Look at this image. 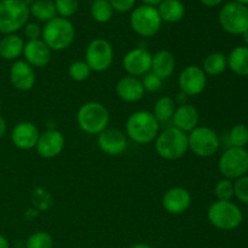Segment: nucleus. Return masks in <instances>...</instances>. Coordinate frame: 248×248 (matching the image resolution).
<instances>
[{"instance_id":"nucleus-25","label":"nucleus","mask_w":248,"mask_h":248,"mask_svg":"<svg viewBox=\"0 0 248 248\" xmlns=\"http://www.w3.org/2000/svg\"><path fill=\"white\" fill-rule=\"evenodd\" d=\"M228 68L239 77H248V46H236L227 56Z\"/></svg>"},{"instance_id":"nucleus-47","label":"nucleus","mask_w":248,"mask_h":248,"mask_svg":"<svg viewBox=\"0 0 248 248\" xmlns=\"http://www.w3.org/2000/svg\"><path fill=\"white\" fill-rule=\"evenodd\" d=\"M232 1L235 2H239V4H242V5H248V0H232Z\"/></svg>"},{"instance_id":"nucleus-8","label":"nucleus","mask_w":248,"mask_h":248,"mask_svg":"<svg viewBox=\"0 0 248 248\" xmlns=\"http://www.w3.org/2000/svg\"><path fill=\"white\" fill-rule=\"evenodd\" d=\"M218 169L224 178L236 181L248 173V152L246 148L229 147L219 157Z\"/></svg>"},{"instance_id":"nucleus-6","label":"nucleus","mask_w":248,"mask_h":248,"mask_svg":"<svg viewBox=\"0 0 248 248\" xmlns=\"http://www.w3.org/2000/svg\"><path fill=\"white\" fill-rule=\"evenodd\" d=\"M31 12L23 0H0V33L16 34L28 23Z\"/></svg>"},{"instance_id":"nucleus-33","label":"nucleus","mask_w":248,"mask_h":248,"mask_svg":"<svg viewBox=\"0 0 248 248\" xmlns=\"http://www.w3.org/2000/svg\"><path fill=\"white\" fill-rule=\"evenodd\" d=\"M53 2L57 15L63 18L69 19L79 9V0H53Z\"/></svg>"},{"instance_id":"nucleus-46","label":"nucleus","mask_w":248,"mask_h":248,"mask_svg":"<svg viewBox=\"0 0 248 248\" xmlns=\"http://www.w3.org/2000/svg\"><path fill=\"white\" fill-rule=\"evenodd\" d=\"M242 39H244L245 46H248V31H245V33L242 34Z\"/></svg>"},{"instance_id":"nucleus-41","label":"nucleus","mask_w":248,"mask_h":248,"mask_svg":"<svg viewBox=\"0 0 248 248\" xmlns=\"http://www.w3.org/2000/svg\"><path fill=\"white\" fill-rule=\"evenodd\" d=\"M201 4L206 7H217L222 4L224 0H200Z\"/></svg>"},{"instance_id":"nucleus-24","label":"nucleus","mask_w":248,"mask_h":248,"mask_svg":"<svg viewBox=\"0 0 248 248\" xmlns=\"http://www.w3.org/2000/svg\"><path fill=\"white\" fill-rule=\"evenodd\" d=\"M162 22L177 23L186 16V5L181 0H162L156 7Z\"/></svg>"},{"instance_id":"nucleus-43","label":"nucleus","mask_w":248,"mask_h":248,"mask_svg":"<svg viewBox=\"0 0 248 248\" xmlns=\"http://www.w3.org/2000/svg\"><path fill=\"white\" fill-rule=\"evenodd\" d=\"M143 4L144 5H149V6H154V7H157L159 6L160 2L162 1V0H142Z\"/></svg>"},{"instance_id":"nucleus-12","label":"nucleus","mask_w":248,"mask_h":248,"mask_svg":"<svg viewBox=\"0 0 248 248\" xmlns=\"http://www.w3.org/2000/svg\"><path fill=\"white\" fill-rule=\"evenodd\" d=\"M178 86L181 92L188 97H196L205 91L207 86V75L199 65H186L178 77Z\"/></svg>"},{"instance_id":"nucleus-19","label":"nucleus","mask_w":248,"mask_h":248,"mask_svg":"<svg viewBox=\"0 0 248 248\" xmlns=\"http://www.w3.org/2000/svg\"><path fill=\"white\" fill-rule=\"evenodd\" d=\"M39 136H40V132L33 123L22 121L12 128L11 140L17 149L31 150L35 148Z\"/></svg>"},{"instance_id":"nucleus-30","label":"nucleus","mask_w":248,"mask_h":248,"mask_svg":"<svg viewBox=\"0 0 248 248\" xmlns=\"http://www.w3.org/2000/svg\"><path fill=\"white\" fill-rule=\"evenodd\" d=\"M229 147L246 148L248 144V126L245 124H237L228 133Z\"/></svg>"},{"instance_id":"nucleus-49","label":"nucleus","mask_w":248,"mask_h":248,"mask_svg":"<svg viewBox=\"0 0 248 248\" xmlns=\"http://www.w3.org/2000/svg\"><path fill=\"white\" fill-rule=\"evenodd\" d=\"M0 109H1V104H0Z\"/></svg>"},{"instance_id":"nucleus-17","label":"nucleus","mask_w":248,"mask_h":248,"mask_svg":"<svg viewBox=\"0 0 248 248\" xmlns=\"http://www.w3.org/2000/svg\"><path fill=\"white\" fill-rule=\"evenodd\" d=\"M10 81L18 91H31L36 82L35 70L24 60L15 61L10 68Z\"/></svg>"},{"instance_id":"nucleus-13","label":"nucleus","mask_w":248,"mask_h":248,"mask_svg":"<svg viewBox=\"0 0 248 248\" xmlns=\"http://www.w3.org/2000/svg\"><path fill=\"white\" fill-rule=\"evenodd\" d=\"M153 55L144 47H135L128 51L123 60V67L127 75L140 78L152 69Z\"/></svg>"},{"instance_id":"nucleus-32","label":"nucleus","mask_w":248,"mask_h":248,"mask_svg":"<svg viewBox=\"0 0 248 248\" xmlns=\"http://www.w3.org/2000/svg\"><path fill=\"white\" fill-rule=\"evenodd\" d=\"M53 239L48 232H35L27 239L26 248H52Z\"/></svg>"},{"instance_id":"nucleus-36","label":"nucleus","mask_w":248,"mask_h":248,"mask_svg":"<svg viewBox=\"0 0 248 248\" xmlns=\"http://www.w3.org/2000/svg\"><path fill=\"white\" fill-rule=\"evenodd\" d=\"M142 85L143 89L145 92H149V93H155V92L160 91L162 87V80L159 77L154 74V73L149 72L145 75H143L142 79Z\"/></svg>"},{"instance_id":"nucleus-44","label":"nucleus","mask_w":248,"mask_h":248,"mask_svg":"<svg viewBox=\"0 0 248 248\" xmlns=\"http://www.w3.org/2000/svg\"><path fill=\"white\" fill-rule=\"evenodd\" d=\"M0 248H10V244L7 239L2 235H0Z\"/></svg>"},{"instance_id":"nucleus-14","label":"nucleus","mask_w":248,"mask_h":248,"mask_svg":"<svg viewBox=\"0 0 248 248\" xmlns=\"http://www.w3.org/2000/svg\"><path fill=\"white\" fill-rule=\"evenodd\" d=\"M97 145L104 154L119 156L127 149L128 138L126 133L119 128L108 127L97 136Z\"/></svg>"},{"instance_id":"nucleus-16","label":"nucleus","mask_w":248,"mask_h":248,"mask_svg":"<svg viewBox=\"0 0 248 248\" xmlns=\"http://www.w3.org/2000/svg\"><path fill=\"white\" fill-rule=\"evenodd\" d=\"M65 138L61 131L47 130L40 133L35 149L43 159H53L63 152Z\"/></svg>"},{"instance_id":"nucleus-4","label":"nucleus","mask_w":248,"mask_h":248,"mask_svg":"<svg viewBox=\"0 0 248 248\" xmlns=\"http://www.w3.org/2000/svg\"><path fill=\"white\" fill-rule=\"evenodd\" d=\"M77 123L80 130L91 136H98L109 127L110 114L99 102L90 101L82 104L77 113Z\"/></svg>"},{"instance_id":"nucleus-23","label":"nucleus","mask_w":248,"mask_h":248,"mask_svg":"<svg viewBox=\"0 0 248 248\" xmlns=\"http://www.w3.org/2000/svg\"><path fill=\"white\" fill-rule=\"evenodd\" d=\"M24 40L17 34H7L0 38V57L5 61H17L23 55Z\"/></svg>"},{"instance_id":"nucleus-21","label":"nucleus","mask_w":248,"mask_h":248,"mask_svg":"<svg viewBox=\"0 0 248 248\" xmlns=\"http://www.w3.org/2000/svg\"><path fill=\"white\" fill-rule=\"evenodd\" d=\"M171 120L173 124L172 126L183 132L189 133L199 126L200 113L193 104H182V106L177 107Z\"/></svg>"},{"instance_id":"nucleus-20","label":"nucleus","mask_w":248,"mask_h":248,"mask_svg":"<svg viewBox=\"0 0 248 248\" xmlns=\"http://www.w3.org/2000/svg\"><path fill=\"white\" fill-rule=\"evenodd\" d=\"M115 91L119 98L121 101L126 102V103L140 102L145 94V91L142 85V80L140 78L130 77V75L121 78L116 82Z\"/></svg>"},{"instance_id":"nucleus-31","label":"nucleus","mask_w":248,"mask_h":248,"mask_svg":"<svg viewBox=\"0 0 248 248\" xmlns=\"http://www.w3.org/2000/svg\"><path fill=\"white\" fill-rule=\"evenodd\" d=\"M92 70L87 65L85 61H75V62L70 63L69 68H68V74L69 78L75 82H84L91 75Z\"/></svg>"},{"instance_id":"nucleus-45","label":"nucleus","mask_w":248,"mask_h":248,"mask_svg":"<svg viewBox=\"0 0 248 248\" xmlns=\"http://www.w3.org/2000/svg\"><path fill=\"white\" fill-rule=\"evenodd\" d=\"M131 248H152V247L147 244H136V245H133Z\"/></svg>"},{"instance_id":"nucleus-29","label":"nucleus","mask_w":248,"mask_h":248,"mask_svg":"<svg viewBox=\"0 0 248 248\" xmlns=\"http://www.w3.org/2000/svg\"><path fill=\"white\" fill-rule=\"evenodd\" d=\"M91 17L97 23H108L114 16V10L108 0H94L91 4Z\"/></svg>"},{"instance_id":"nucleus-34","label":"nucleus","mask_w":248,"mask_h":248,"mask_svg":"<svg viewBox=\"0 0 248 248\" xmlns=\"http://www.w3.org/2000/svg\"><path fill=\"white\" fill-rule=\"evenodd\" d=\"M215 195L217 200L232 201L234 198V182L227 178L218 181L215 186Z\"/></svg>"},{"instance_id":"nucleus-5","label":"nucleus","mask_w":248,"mask_h":248,"mask_svg":"<svg viewBox=\"0 0 248 248\" xmlns=\"http://www.w3.org/2000/svg\"><path fill=\"white\" fill-rule=\"evenodd\" d=\"M207 218L211 225L222 232L237 229L244 220L241 208L232 201L216 200L207 211Z\"/></svg>"},{"instance_id":"nucleus-48","label":"nucleus","mask_w":248,"mask_h":248,"mask_svg":"<svg viewBox=\"0 0 248 248\" xmlns=\"http://www.w3.org/2000/svg\"><path fill=\"white\" fill-rule=\"evenodd\" d=\"M23 1H24V2H26V4H27V5H28V6H31V4H33V2H34V1H35V0H23Z\"/></svg>"},{"instance_id":"nucleus-42","label":"nucleus","mask_w":248,"mask_h":248,"mask_svg":"<svg viewBox=\"0 0 248 248\" xmlns=\"http://www.w3.org/2000/svg\"><path fill=\"white\" fill-rule=\"evenodd\" d=\"M7 131V123L2 116H0V138L4 137L6 135Z\"/></svg>"},{"instance_id":"nucleus-37","label":"nucleus","mask_w":248,"mask_h":248,"mask_svg":"<svg viewBox=\"0 0 248 248\" xmlns=\"http://www.w3.org/2000/svg\"><path fill=\"white\" fill-rule=\"evenodd\" d=\"M33 200L39 210H45V208H47L48 205L51 203L50 195H48L47 191L44 190V189H36V190L34 191Z\"/></svg>"},{"instance_id":"nucleus-40","label":"nucleus","mask_w":248,"mask_h":248,"mask_svg":"<svg viewBox=\"0 0 248 248\" xmlns=\"http://www.w3.org/2000/svg\"><path fill=\"white\" fill-rule=\"evenodd\" d=\"M188 98H189V97L186 96V93H183V92L179 91L178 93L176 94V98H174V102H176V104H178V106H182V104H186V103H188Z\"/></svg>"},{"instance_id":"nucleus-39","label":"nucleus","mask_w":248,"mask_h":248,"mask_svg":"<svg viewBox=\"0 0 248 248\" xmlns=\"http://www.w3.org/2000/svg\"><path fill=\"white\" fill-rule=\"evenodd\" d=\"M23 31L28 40H36V39H41L43 28L38 23H35V22H28L23 27Z\"/></svg>"},{"instance_id":"nucleus-10","label":"nucleus","mask_w":248,"mask_h":248,"mask_svg":"<svg viewBox=\"0 0 248 248\" xmlns=\"http://www.w3.org/2000/svg\"><path fill=\"white\" fill-rule=\"evenodd\" d=\"M219 24L232 35H242L248 31V7L239 2L230 1L220 9Z\"/></svg>"},{"instance_id":"nucleus-35","label":"nucleus","mask_w":248,"mask_h":248,"mask_svg":"<svg viewBox=\"0 0 248 248\" xmlns=\"http://www.w3.org/2000/svg\"><path fill=\"white\" fill-rule=\"evenodd\" d=\"M234 196L245 205H248V174L234 182Z\"/></svg>"},{"instance_id":"nucleus-38","label":"nucleus","mask_w":248,"mask_h":248,"mask_svg":"<svg viewBox=\"0 0 248 248\" xmlns=\"http://www.w3.org/2000/svg\"><path fill=\"white\" fill-rule=\"evenodd\" d=\"M108 1L114 11L121 12V14L132 11L136 5V0H108Z\"/></svg>"},{"instance_id":"nucleus-3","label":"nucleus","mask_w":248,"mask_h":248,"mask_svg":"<svg viewBox=\"0 0 248 248\" xmlns=\"http://www.w3.org/2000/svg\"><path fill=\"white\" fill-rule=\"evenodd\" d=\"M75 39V27L70 19L55 17L46 22L43 27L41 40L51 48V51H64L70 47Z\"/></svg>"},{"instance_id":"nucleus-28","label":"nucleus","mask_w":248,"mask_h":248,"mask_svg":"<svg viewBox=\"0 0 248 248\" xmlns=\"http://www.w3.org/2000/svg\"><path fill=\"white\" fill-rule=\"evenodd\" d=\"M176 108L177 104L172 97L162 96L155 102L152 113L159 123H166V121L171 120Z\"/></svg>"},{"instance_id":"nucleus-11","label":"nucleus","mask_w":248,"mask_h":248,"mask_svg":"<svg viewBox=\"0 0 248 248\" xmlns=\"http://www.w3.org/2000/svg\"><path fill=\"white\" fill-rule=\"evenodd\" d=\"M85 62L94 73H103L111 67L114 61V48L103 38L93 39L85 50Z\"/></svg>"},{"instance_id":"nucleus-27","label":"nucleus","mask_w":248,"mask_h":248,"mask_svg":"<svg viewBox=\"0 0 248 248\" xmlns=\"http://www.w3.org/2000/svg\"><path fill=\"white\" fill-rule=\"evenodd\" d=\"M31 16L41 22H48L57 17L56 12L55 2L53 0H35L33 4L29 6Z\"/></svg>"},{"instance_id":"nucleus-2","label":"nucleus","mask_w":248,"mask_h":248,"mask_svg":"<svg viewBox=\"0 0 248 248\" xmlns=\"http://www.w3.org/2000/svg\"><path fill=\"white\" fill-rule=\"evenodd\" d=\"M154 142L157 155L169 161L181 159L189 150L188 133L178 130L174 126L161 131Z\"/></svg>"},{"instance_id":"nucleus-26","label":"nucleus","mask_w":248,"mask_h":248,"mask_svg":"<svg viewBox=\"0 0 248 248\" xmlns=\"http://www.w3.org/2000/svg\"><path fill=\"white\" fill-rule=\"evenodd\" d=\"M202 70L207 77H218L228 68L227 55L223 52H212L206 56L202 63Z\"/></svg>"},{"instance_id":"nucleus-9","label":"nucleus","mask_w":248,"mask_h":248,"mask_svg":"<svg viewBox=\"0 0 248 248\" xmlns=\"http://www.w3.org/2000/svg\"><path fill=\"white\" fill-rule=\"evenodd\" d=\"M189 150L199 157H211L218 152L220 145L219 136L207 126H198L188 133Z\"/></svg>"},{"instance_id":"nucleus-1","label":"nucleus","mask_w":248,"mask_h":248,"mask_svg":"<svg viewBox=\"0 0 248 248\" xmlns=\"http://www.w3.org/2000/svg\"><path fill=\"white\" fill-rule=\"evenodd\" d=\"M125 133L136 144H149L160 133V123L152 111L137 110L126 120Z\"/></svg>"},{"instance_id":"nucleus-15","label":"nucleus","mask_w":248,"mask_h":248,"mask_svg":"<svg viewBox=\"0 0 248 248\" xmlns=\"http://www.w3.org/2000/svg\"><path fill=\"white\" fill-rule=\"evenodd\" d=\"M193 198L188 189L183 186H173L162 195V207L167 213L173 216L183 215L190 208Z\"/></svg>"},{"instance_id":"nucleus-18","label":"nucleus","mask_w":248,"mask_h":248,"mask_svg":"<svg viewBox=\"0 0 248 248\" xmlns=\"http://www.w3.org/2000/svg\"><path fill=\"white\" fill-rule=\"evenodd\" d=\"M22 56L24 57V61L35 69V68L46 67L50 63L52 51L41 39H36V40H28L24 44Z\"/></svg>"},{"instance_id":"nucleus-22","label":"nucleus","mask_w":248,"mask_h":248,"mask_svg":"<svg viewBox=\"0 0 248 248\" xmlns=\"http://www.w3.org/2000/svg\"><path fill=\"white\" fill-rule=\"evenodd\" d=\"M174 69H176V60L170 51L160 50L153 55L150 72L154 73L162 81L169 79L173 74Z\"/></svg>"},{"instance_id":"nucleus-7","label":"nucleus","mask_w":248,"mask_h":248,"mask_svg":"<svg viewBox=\"0 0 248 248\" xmlns=\"http://www.w3.org/2000/svg\"><path fill=\"white\" fill-rule=\"evenodd\" d=\"M130 26L137 35L153 38L161 29L162 21L156 7L143 4L131 11Z\"/></svg>"}]
</instances>
